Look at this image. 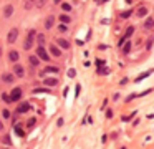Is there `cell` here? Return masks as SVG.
I'll use <instances>...</instances> for the list:
<instances>
[{"mask_svg":"<svg viewBox=\"0 0 154 149\" xmlns=\"http://www.w3.org/2000/svg\"><path fill=\"white\" fill-rule=\"evenodd\" d=\"M28 61H30V65H33V66L38 65V58H37V56H30V58H28Z\"/></svg>","mask_w":154,"mask_h":149,"instance_id":"19","label":"cell"},{"mask_svg":"<svg viewBox=\"0 0 154 149\" xmlns=\"http://www.w3.org/2000/svg\"><path fill=\"white\" fill-rule=\"evenodd\" d=\"M33 93H50V89H40V88H37Z\"/></svg>","mask_w":154,"mask_h":149,"instance_id":"26","label":"cell"},{"mask_svg":"<svg viewBox=\"0 0 154 149\" xmlns=\"http://www.w3.org/2000/svg\"><path fill=\"white\" fill-rule=\"evenodd\" d=\"M30 108H32V106L28 104V103H22V104L18 106V113H27Z\"/></svg>","mask_w":154,"mask_h":149,"instance_id":"7","label":"cell"},{"mask_svg":"<svg viewBox=\"0 0 154 149\" xmlns=\"http://www.w3.org/2000/svg\"><path fill=\"white\" fill-rule=\"evenodd\" d=\"M10 98H12V101H18V99L22 98V89H20V88H14Z\"/></svg>","mask_w":154,"mask_h":149,"instance_id":"2","label":"cell"},{"mask_svg":"<svg viewBox=\"0 0 154 149\" xmlns=\"http://www.w3.org/2000/svg\"><path fill=\"white\" fill-rule=\"evenodd\" d=\"M37 5H38V7H42V5H43V0H38V2H37Z\"/></svg>","mask_w":154,"mask_h":149,"instance_id":"35","label":"cell"},{"mask_svg":"<svg viewBox=\"0 0 154 149\" xmlns=\"http://www.w3.org/2000/svg\"><path fill=\"white\" fill-rule=\"evenodd\" d=\"M0 56H2V48H0Z\"/></svg>","mask_w":154,"mask_h":149,"instance_id":"38","label":"cell"},{"mask_svg":"<svg viewBox=\"0 0 154 149\" xmlns=\"http://www.w3.org/2000/svg\"><path fill=\"white\" fill-rule=\"evenodd\" d=\"M15 134H17V136H20V138H23V136H25V132L22 131V128H18V126H15Z\"/></svg>","mask_w":154,"mask_h":149,"instance_id":"20","label":"cell"},{"mask_svg":"<svg viewBox=\"0 0 154 149\" xmlns=\"http://www.w3.org/2000/svg\"><path fill=\"white\" fill-rule=\"evenodd\" d=\"M14 71H15V75H17V76H18V78H22V76H23V75H25V71H23V68H22V66H20V65H15V66H14Z\"/></svg>","mask_w":154,"mask_h":149,"instance_id":"5","label":"cell"},{"mask_svg":"<svg viewBox=\"0 0 154 149\" xmlns=\"http://www.w3.org/2000/svg\"><path fill=\"white\" fill-rule=\"evenodd\" d=\"M45 71H48V73H58V66H47V68H45Z\"/></svg>","mask_w":154,"mask_h":149,"instance_id":"18","label":"cell"},{"mask_svg":"<svg viewBox=\"0 0 154 149\" xmlns=\"http://www.w3.org/2000/svg\"><path fill=\"white\" fill-rule=\"evenodd\" d=\"M133 32H134V28H133V26H128V30H126V33H124V36H123V38H124V40H128L131 35H133Z\"/></svg>","mask_w":154,"mask_h":149,"instance_id":"13","label":"cell"},{"mask_svg":"<svg viewBox=\"0 0 154 149\" xmlns=\"http://www.w3.org/2000/svg\"><path fill=\"white\" fill-rule=\"evenodd\" d=\"M106 118H113V111H111V109H109V111H106Z\"/></svg>","mask_w":154,"mask_h":149,"instance_id":"33","label":"cell"},{"mask_svg":"<svg viewBox=\"0 0 154 149\" xmlns=\"http://www.w3.org/2000/svg\"><path fill=\"white\" fill-rule=\"evenodd\" d=\"M131 13H133L131 10H126V12H123V13H121V17H123V18H128V17H129Z\"/></svg>","mask_w":154,"mask_h":149,"instance_id":"25","label":"cell"},{"mask_svg":"<svg viewBox=\"0 0 154 149\" xmlns=\"http://www.w3.org/2000/svg\"><path fill=\"white\" fill-rule=\"evenodd\" d=\"M12 12H14V7H12V5H7V7H5V10H4L5 17H10Z\"/></svg>","mask_w":154,"mask_h":149,"instance_id":"14","label":"cell"},{"mask_svg":"<svg viewBox=\"0 0 154 149\" xmlns=\"http://www.w3.org/2000/svg\"><path fill=\"white\" fill-rule=\"evenodd\" d=\"M2 98H4V101H12V98H10V96H7V95H2Z\"/></svg>","mask_w":154,"mask_h":149,"instance_id":"29","label":"cell"},{"mask_svg":"<svg viewBox=\"0 0 154 149\" xmlns=\"http://www.w3.org/2000/svg\"><path fill=\"white\" fill-rule=\"evenodd\" d=\"M2 79H4L5 83H12V81H14V75L7 73V75H4V76H2Z\"/></svg>","mask_w":154,"mask_h":149,"instance_id":"8","label":"cell"},{"mask_svg":"<svg viewBox=\"0 0 154 149\" xmlns=\"http://www.w3.org/2000/svg\"><path fill=\"white\" fill-rule=\"evenodd\" d=\"M61 8H63L65 12H70V10H71V5H70V3H63V5H61Z\"/></svg>","mask_w":154,"mask_h":149,"instance_id":"23","label":"cell"},{"mask_svg":"<svg viewBox=\"0 0 154 149\" xmlns=\"http://www.w3.org/2000/svg\"><path fill=\"white\" fill-rule=\"evenodd\" d=\"M58 45L61 46V48H68V46H70V43L66 42V40H63V38H60L58 40Z\"/></svg>","mask_w":154,"mask_h":149,"instance_id":"16","label":"cell"},{"mask_svg":"<svg viewBox=\"0 0 154 149\" xmlns=\"http://www.w3.org/2000/svg\"><path fill=\"white\" fill-rule=\"evenodd\" d=\"M53 22H55V17L53 15L47 17V20H45V28H51V26H53Z\"/></svg>","mask_w":154,"mask_h":149,"instance_id":"6","label":"cell"},{"mask_svg":"<svg viewBox=\"0 0 154 149\" xmlns=\"http://www.w3.org/2000/svg\"><path fill=\"white\" fill-rule=\"evenodd\" d=\"M58 83V79H55V78H47L45 79V85H48V86H55Z\"/></svg>","mask_w":154,"mask_h":149,"instance_id":"10","label":"cell"},{"mask_svg":"<svg viewBox=\"0 0 154 149\" xmlns=\"http://www.w3.org/2000/svg\"><path fill=\"white\" fill-rule=\"evenodd\" d=\"M33 35H35V32H33V30H32V32L28 33V38H27V42H25V45H23V46H25V48H27V50H28V48H30V46H32V42H33Z\"/></svg>","mask_w":154,"mask_h":149,"instance_id":"4","label":"cell"},{"mask_svg":"<svg viewBox=\"0 0 154 149\" xmlns=\"http://www.w3.org/2000/svg\"><path fill=\"white\" fill-rule=\"evenodd\" d=\"M109 73V68H100L98 70V75H108Z\"/></svg>","mask_w":154,"mask_h":149,"instance_id":"22","label":"cell"},{"mask_svg":"<svg viewBox=\"0 0 154 149\" xmlns=\"http://www.w3.org/2000/svg\"><path fill=\"white\" fill-rule=\"evenodd\" d=\"M133 116H134V113H131L129 116H123V121H129V119L133 118Z\"/></svg>","mask_w":154,"mask_h":149,"instance_id":"28","label":"cell"},{"mask_svg":"<svg viewBox=\"0 0 154 149\" xmlns=\"http://www.w3.org/2000/svg\"><path fill=\"white\" fill-rule=\"evenodd\" d=\"M151 73H152V70H149V71H144L143 75H139V76H137V78H136V83H137V81H141V79H144V78H146V76H149Z\"/></svg>","mask_w":154,"mask_h":149,"instance_id":"12","label":"cell"},{"mask_svg":"<svg viewBox=\"0 0 154 149\" xmlns=\"http://www.w3.org/2000/svg\"><path fill=\"white\" fill-rule=\"evenodd\" d=\"M17 38H18V30L17 28H12L10 32H8V36H7L8 43H15V42H17Z\"/></svg>","mask_w":154,"mask_h":149,"instance_id":"1","label":"cell"},{"mask_svg":"<svg viewBox=\"0 0 154 149\" xmlns=\"http://www.w3.org/2000/svg\"><path fill=\"white\" fill-rule=\"evenodd\" d=\"M4 149H5V147H4Z\"/></svg>","mask_w":154,"mask_h":149,"instance_id":"39","label":"cell"},{"mask_svg":"<svg viewBox=\"0 0 154 149\" xmlns=\"http://www.w3.org/2000/svg\"><path fill=\"white\" fill-rule=\"evenodd\" d=\"M43 40H45V36H43V35H38V42L43 43Z\"/></svg>","mask_w":154,"mask_h":149,"instance_id":"34","label":"cell"},{"mask_svg":"<svg viewBox=\"0 0 154 149\" xmlns=\"http://www.w3.org/2000/svg\"><path fill=\"white\" fill-rule=\"evenodd\" d=\"M154 26V20L152 18H147L146 23H144V28H152Z\"/></svg>","mask_w":154,"mask_h":149,"instance_id":"17","label":"cell"},{"mask_svg":"<svg viewBox=\"0 0 154 149\" xmlns=\"http://www.w3.org/2000/svg\"><path fill=\"white\" fill-rule=\"evenodd\" d=\"M129 50H131V43L126 42V43H124V46H123V51L124 53H129Z\"/></svg>","mask_w":154,"mask_h":149,"instance_id":"21","label":"cell"},{"mask_svg":"<svg viewBox=\"0 0 154 149\" xmlns=\"http://www.w3.org/2000/svg\"><path fill=\"white\" fill-rule=\"evenodd\" d=\"M60 20H61L63 23H68V22H70V17H68V15H61Z\"/></svg>","mask_w":154,"mask_h":149,"instance_id":"24","label":"cell"},{"mask_svg":"<svg viewBox=\"0 0 154 149\" xmlns=\"http://www.w3.org/2000/svg\"><path fill=\"white\" fill-rule=\"evenodd\" d=\"M58 28H60V32H66V25H60Z\"/></svg>","mask_w":154,"mask_h":149,"instance_id":"31","label":"cell"},{"mask_svg":"<svg viewBox=\"0 0 154 149\" xmlns=\"http://www.w3.org/2000/svg\"><path fill=\"white\" fill-rule=\"evenodd\" d=\"M35 123H37V121H35V118H32L30 121L27 123V124H28V128H32V126H35Z\"/></svg>","mask_w":154,"mask_h":149,"instance_id":"27","label":"cell"},{"mask_svg":"<svg viewBox=\"0 0 154 149\" xmlns=\"http://www.w3.org/2000/svg\"><path fill=\"white\" fill-rule=\"evenodd\" d=\"M147 13V8L146 7H139V8H137V17H144Z\"/></svg>","mask_w":154,"mask_h":149,"instance_id":"15","label":"cell"},{"mask_svg":"<svg viewBox=\"0 0 154 149\" xmlns=\"http://www.w3.org/2000/svg\"><path fill=\"white\" fill-rule=\"evenodd\" d=\"M76 75V71H75V70H68V76H75Z\"/></svg>","mask_w":154,"mask_h":149,"instance_id":"30","label":"cell"},{"mask_svg":"<svg viewBox=\"0 0 154 149\" xmlns=\"http://www.w3.org/2000/svg\"><path fill=\"white\" fill-rule=\"evenodd\" d=\"M8 58H10L12 61H17V60H18V51L12 50V51H10V55H8Z\"/></svg>","mask_w":154,"mask_h":149,"instance_id":"9","label":"cell"},{"mask_svg":"<svg viewBox=\"0 0 154 149\" xmlns=\"http://www.w3.org/2000/svg\"><path fill=\"white\" fill-rule=\"evenodd\" d=\"M0 129H4V123L0 121Z\"/></svg>","mask_w":154,"mask_h":149,"instance_id":"36","label":"cell"},{"mask_svg":"<svg viewBox=\"0 0 154 149\" xmlns=\"http://www.w3.org/2000/svg\"><path fill=\"white\" fill-rule=\"evenodd\" d=\"M50 51L53 53V56H60V55H61V51H60V50H58L55 45H51V46H50Z\"/></svg>","mask_w":154,"mask_h":149,"instance_id":"11","label":"cell"},{"mask_svg":"<svg viewBox=\"0 0 154 149\" xmlns=\"http://www.w3.org/2000/svg\"><path fill=\"white\" fill-rule=\"evenodd\" d=\"M37 55H38V58L45 60V61H48V58H50V56L47 55V51H45V48H43V46H40V48L37 50Z\"/></svg>","mask_w":154,"mask_h":149,"instance_id":"3","label":"cell"},{"mask_svg":"<svg viewBox=\"0 0 154 149\" xmlns=\"http://www.w3.org/2000/svg\"><path fill=\"white\" fill-rule=\"evenodd\" d=\"M126 2H128V3H131V2H133V0H126Z\"/></svg>","mask_w":154,"mask_h":149,"instance_id":"37","label":"cell"},{"mask_svg":"<svg viewBox=\"0 0 154 149\" xmlns=\"http://www.w3.org/2000/svg\"><path fill=\"white\" fill-rule=\"evenodd\" d=\"M2 114H4V118H8V116H10V113H8L7 109H4V113H2Z\"/></svg>","mask_w":154,"mask_h":149,"instance_id":"32","label":"cell"}]
</instances>
